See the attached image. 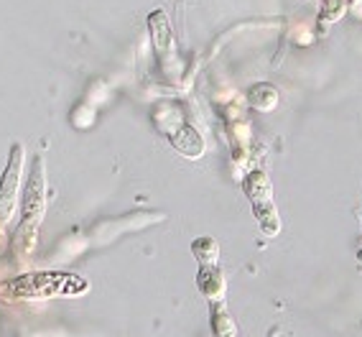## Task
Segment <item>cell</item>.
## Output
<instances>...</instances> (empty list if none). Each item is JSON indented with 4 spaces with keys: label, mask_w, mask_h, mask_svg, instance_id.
Wrapping results in <instances>:
<instances>
[{
    "label": "cell",
    "mask_w": 362,
    "mask_h": 337,
    "mask_svg": "<svg viewBox=\"0 0 362 337\" xmlns=\"http://www.w3.org/2000/svg\"><path fill=\"white\" fill-rule=\"evenodd\" d=\"M90 284L66 271H41V273H26L18 279H11L3 284L0 292L11 299H54V297H74L84 294Z\"/></svg>",
    "instance_id": "6da1fadb"
},
{
    "label": "cell",
    "mask_w": 362,
    "mask_h": 337,
    "mask_svg": "<svg viewBox=\"0 0 362 337\" xmlns=\"http://www.w3.org/2000/svg\"><path fill=\"white\" fill-rule=\"evenodd\" d=\"M46 179H44V159L36 156L28 174V187L23 195V205H21V225L16 230L13 251L16 256H31V251L36 248V235H39L41 217L46 210Z\"/></svg>",
    "instance_id": "7a4b0ae2"
},
{
    "label": "cell",
    "mask_w": 362,
    "mask_h": 337,
    "mask_svg": "<svg viewBox=\"0 0 362 337\" xmlns=\"http://www.w3.org/2000/svg\"><path fill=\"white\" fill-rule=\"evenodd\" d=\"M245 195L250 197V205H252V212L258 217V225L268 238L273 235H279L281 230V220H279V210L273 205V197H271V179L263 174V171H252V174L245 176Z\"/></svg>",
    "instance_id": "3957f363"
},
{
    "label": "cell",
    "mask_w": 362,
    "mask_h": 337,
    "mask_svg": "<svg viewBox=\"0 0 362 337\" xmlns=\"http://www.w3.org/2000/svg\"><path fill=\"white\" fill-rule=\"evenodd\" d=\"M21 166H23V146L16 143L11 149L6 174L0 179V225H6L18 207V187H21Z\"/></svg>",
    "instance_id": "277c9868"
},
{
    "label": "cell",
    "mask_w": 362,
    "mask_h": 337,
    "mask_svg": "<svg viewBox=\"0 0 362 337\" xmlns=\"http://www.w3.org/2000/svg\"><path fill=\"white\" fill-rule=\"evenodd\" d=\"M148 23H151V31H153L158 57H161L163 67L171 69L176 62V46H174V33H171V26H168V18L163 16V11H153Z\"/></svg>",
    "instance_id": "5b68a950"
},
{
    "label": "cell",
    "mask_w": 362,
    "mask_h": 337,
    "mask_svg": "<svg viewBox=\"0 0 362 337\" xmlns=\"http://www.w3.org/2000/svg\"><path fill=\"white\" fill-rule=\"evenodd\" d=\"M168 138H171V143H174V149L181 151L187 159H199L202 151H204V141H202V136L187 123H181L179 128L171 130Z\"/></svg>",
    "instance_id": "8992f818"
},
{
    "label": "cell",
    "mask_w": 362,
    "mask_h": 337,
    "mask_svg": "<svg viewBox=\"0 0 362 337\" xmlns=\"http://www.w3.org/2000/svg\"><path fill=\"white\" fill-rule=\"evenodd\" d=\"M199 292L209 299V302H220V297L225 294V279H222L220 266H199V279H197Z\"/></svg>",
    "instance_id": "52a82bcc"
},
{
    "label": "cell",
    "mask_w": 362,
    "mask_h": 337,
    "mask_svg": "<svg viewBox=\"0 0 362 337\" xmlns=\"http://www.w3.org/2000/svg\"><path fill=\"white\" fill-rule=\"evenodd\" d=\"M247 100L255 110H273L276 105H279V90L273 87V84H255L250 92H247Z\"/></svg>",
    "instance_id": "ba28073f"
},
{
    "label": "cell",
    "mask_w": 362,
    "mask_h": 337,
    "mask_svg": "<svg viewBox=\"0 0 362 337\" xmlns=\"http://www.w3.org/2000/svg\"><path fill=\"white\" fill-rule=\"evenodd\" d=\"M209 304H212L214 337H238V327H235V322L230 319V314H227L225 304H220V302H209Z\"/></svg>",
    "instance_id": "9c48e42d"
},
{
    "label": "cell",
    "mask_w": 362,
    "mask_h": 337,
    "mask_svg": "<svg viewBox=\"0 0 362 337\" xmlns=\"http://www.w3.org/2000/svg\"><path fill=\"white\" fill-rule=\"evenodd\" d=\"M192 251H194L197 261H199V266H214V263H217V258H220V246H217L212 238L194 240Z\"/></svg>",
    "instance_id": "30bf717a"
},
{
    "label": "cell",
    "mask_w": 362,
    "mask_h": 337,
    "mask_svg": "<svg viewBox=\"0 0 362 337\" xmlns=\"http://www.w3.org/2000/svg\"><path fill=\"white\" fill-rule=\"evenodd\" d=\"M322 13H327V18L329 21H337L344 13V0H324Z\"/></svg>",
    "instance_id": "8fae6325"
},
{
    "label": "cell",
    "mask_w": 362,
    "mask_h": 337,
    "mask_svg": "<svg viewBox=\"0 0 362 337\" xmlns=\"http://www.w3.org/2000/svg\"><path fill=\"white\" fill-rule=\"evenodd\" d=\"M360 261H362V251H360Z\"/></svg>",
    "instance_id": "7c38bea8"
}]
</instances>
